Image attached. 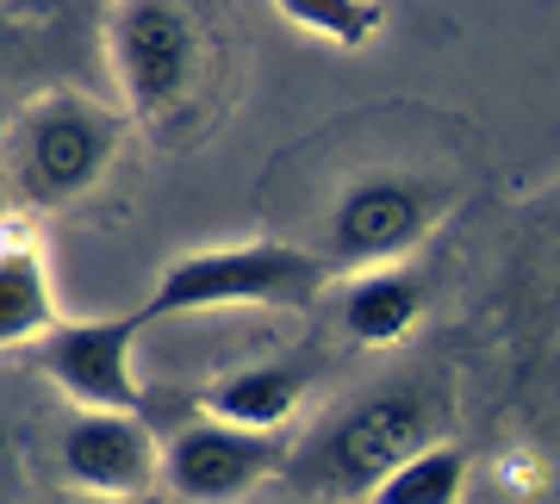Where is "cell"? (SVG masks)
Wrapping results in <instances>:
<instances>
[{
  "label": "cell",
  "mask_w": 560,
  "mask_h": 504,
  "mask_svg": "<svg viewBox=\"0 0 560 504\" xmlns=\"http://www.w3.org/2000/svg\"><path fill=\"white\" fill-rule=\"evenodd\" d=\"M330 268L293 243H224L194 249L162 268L156 293L143 300V324L219 312V305H312Z\"/></svg>",
  "instance_id": "6da1fadb"
},
{
  "label": "cell",
  "mask_w": 560,
  "mask_h": 504,
  "mask_svg": "<svg viewBox=\"0 0 560 504\" xmlns=\"http://www.w3.org/2000/svg\"><path fill=\"white\" fill-rule=\"evenodd\" d=\"M119 138L125 119L113 106L88 101V94H44L20 119V156H13L20 200L69 206L81 194H94L119 156Z\"/></svg>",
  "instance_id": "7a4b0ae2"
},
{
  "label": "cell",
  "mask_w": 560,
  "mask_h": 504,
  "mask_svg": "<svg viewBox=\"0 0 560 504\" xmlns=\"http://www.w3.org/2000/svg\"><path fill=\"white\" fill-rule=\"evenodd\" d=\"M430 448V411L418 392H381L361 399L355 411H342V424L324 436L318 448V480L337 492H361L374 499L405 461H418Z\"/></svg>",
  "instance_id": "5b68a950"
},
{
  "label": "cell",
  "mask_w": 560,
  "mask_h": 504,
  "mask_svg": "<svg viewBox=\"0 0 560 504\" xmlns=\"http://www.w3.org/2000/svg\"><path fill=\"white\" fill-rule=\"evenodd\" d=\"M81 504H150V499H81Z\"/></svg>",
  "instance_id": "5bb4252c"
},
{
  "label": "cell",
  "mask_w": 560,
  "mask_h": 504,
  "mask_svg": "<svg viewBox=\"0 0 560 504\" xmlns=\"http://www.w3.org/2000/svg\"><path fill=\"white\" fill-rule=\"evenodd\" d=\"M467 485V455L455 443H430L418 461H405L368 504H460Z\"/></svg>",
  "instance_id": "7c38bea8"
},
{
  "label": "cell",
  "mask_w": 560,
  "mask_h": 504,
  "mask_svg": "<svg viewBox=\"0 0 560 504\" xmlns=\"http://www.w3.org/2000/svg\"><path fill=\"white\" fill-rule=\"evenodd\" d=\"M62 324L44 243L25 224H0V349L44 343Z\"/></svg>",
  "instance_id": "9c48e42d"
},
{
  "label": "cell",
  "mask_w": 560,
  "mask_h": 504,
  "mask_svg": "<svg viewBox=\"0 0 560 504\" xmlns=\"http://www.w3.org/2000/svg\"><path fill=\"white\" fill-rule=\"evenodd\" d=\"M62 467L88 499H143L162 480V448L143 418H75L62 430Z\"/></svg>",
  "instance_id": "ba28073f"
},
{
  "label": "cell",
  "mask_w": 560,
  "mask_h": 504,
  "mask_svg": "<svg viewBox=\"0 0 560 504\" xmlns=\"http://www.w3.org/2000/svg\"><path fill=\"white\" fill-rule=\"evenodd\" d=\"M423 231H430L423 187L399 181V175H381V181H361L342 194L337 224H330V256L349 268L381 274V262H399Z\"/></svg>",
  "instance_id": "52a82bcc"
},
{
  "label": "cell",
  "mask_w": 560,
  "mask_h": 504,
  "mask_svg": "<svg viewBox=\"0 0 560 504\" xmlns=\"http://www.w3.org/2000/svg\"><path fill=\"white\" fill-rule=\"evenodd\" d=\"M106 50L138 119H168L200 69V25L168 0H131L106 13Z\"/></svg>",
  "instance_id": "3957f363"
},
{
  "label": "cell",
  "mask_w": 560,
  "mask_h": 504,
  "mask_svg": "<svg viewBox=\"0 0 560 504\" xmlns=\"http://www.w3.org/2000/svg\"><path fill=\"white\" fill-rule=\"evenodd\" d=\"M423 318V281L399 274V268H381V274H361L349 293H342V324L349 337L368 349H393L399 337H411Z\"/></svg>",
  "instance_id": "8fae6325"
},
{
  "label": "cell",
  "mask_w": 560,
  "mask_h": 504,
  "mask_svg": "<svg viewBox=\"0 0 560 504\" xmlns=\"http://www.w3.org/2000/svg\"><path fill=\"white\" fill-rule=\"evenodd\" d=\"M280 20H293L300 32H312V38H330V44H342V50H355V44L381 38L386 7H374V0H287Z\"/></svg>",
  "instance_id": "4fadbf2b"
},
{
  "label": "cell",
  "mask_w": 560,
  "mask_h": 504,
  "mask_svg": "<svg viewBox=\"0 0 560 504\" xmlns=\"http://www.w3.org/2000/svg\"><path fill=\"white\" fill-rule=\"evenodd\" d=\"M300 405H305V374L287 362L237 367L219 386H206V418L231 430H256V436H280L300 418Z\"/></svg>",
  "instance_id": "30bf717a"
},
{
  "label": "cell",
  "mask_w": 560,
  "mask_h": 504,
  "mask_svg": "<svg viewBox=\"0 0 560 504\" xmlns=\"http://www.w3.org/2000/svg\"><path fill=\"white\" fill-rule=\"evenodd\" d=\"M280 467V436L231 424H187L162 448V485L180 504H243Z\"/></svg>",
  "instance_id": "8992f818"
},
{
  "label": "cell",
  "mask_w": 560,
  "mask_h": 504,
  "mask_svg": "<svg viewBox=\"0 0 560 504\" xmlns=\"http://www.w3.org/2000/svg\"><path fill=\"white\" fill-rule=\"evenodd\" d=\"M138 337L143 312L62 318L38 343V362L57 380L62 399H75L88 418H138Z\"/></svg>",
  "instance_id": "277c9868"
}]
</instances>
